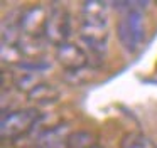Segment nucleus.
Wrapping results in <instances>:
<instances>
[{
    "label": "nucleus",
    "instance_id": "1",
    "mask_svg": "<svg viewBox=\"0 0 157 148\" xmlns=\"http://www.w3.org/2000/svg\"><path fill=\"white\" fill-rule=\"evenodd\" d=\"M79 37L90 47L91 52H103L108 39V25H106V5L105 2H85L81 12V25Z\"/></svg>",
    "mask_w": 157,
    "mask_h": 148
},
{
    "label": "nucleus",
    "instance_id": "2",
    "mask_svg": "<svg viewBox=\"0 0 157 148\" xmlns=\"http://www.w3.org/2000/svg\"><path fill=\"white\" fill-rule=\"evenodd\" d=\"M142 3L149 2H132V7L122 13L117 24V35L127 52H137L145 40V25H144Z\"/></svg>",
    "mask_w": 157,
    "mask_h": 148
},
{
    "label": "nucleus",
    "instance_id": "3",
    "mask_svg": "<svg viewBox=\"0 0 157 148\" xmlns=\"http://www.w3.org/2000/svg\"><path fill=\"white\" fill-rule=\"evenodd\" d=\"M39 111L34 108H27V109H17L12 111L9 114H4L2 118V124H0V135L2 138H19L24 136L25 133L34 128V124L39 120Z\"/></svg>",
    "mask_w": 157,
    "mask_h": 148
},
{
    "label": "nucleus",
    "instance_id": "4",
    "mask_svg": "<svg viewBox=\"0 0 157 148\" xmlns=\"http://www.w3.org/2000/svg\"><path fill=\"white\" fill-rule=\"evenodd\" d=\"M71 34V17L61 7H54L49 10L48 22H46L44 37L48 42L54 46H61Z\"/></svg>",
    "mask_w": 157,
    "mask_h": 148
},
{
    "label": "nucleus",
    "instance_id": "5",
    "mask_svg": "<svg viewBox=\"0 0 157 148\" xmlns=\"http://www.w3.org/2000/svg\"><path fill=\"white\" fill-rule=\"evenodd\" d=\"M56 61L68 72H78L88 66L90 59L83 47L71 42H64L56 47Z\"/></svg>",
    "mask_w": 157,
    "mask_h": 148
},
{
    "label": "nucleus",
    "instance_id": "6",
    "mask_svg": "<svg viewBox=\"0 0 157 148\" xmlns=\"http://www.w3.org/2000/svg\"><path fill=\"white\" fill-rule=\"evenodd\" d=\"M49 12H46V9L42 5H36L31 9L24 10L21 20V30L22 35L34 37V39H42L46 30V22H48Z\"/></svg>",
    "mask_w": 157,
    "mask_h": 148
},
{
    "label": "nucleus",
    "instance_id": "7",
    "mask_svg": "<svg viewBox=\"0 0 157 148\" xmlns=\"http://www.w3.org/2000/svg\"><path fill=\"white\" fill-rule=\"evenodd\" d=\"M69 126L68 124H56L42 131L36 140L34 148H68Z\"/></svg>",
    "mask_w": 157,
    "mask_h": 148
},
{
    "label": "nucleus",
    "instance_id": "8",
    "mask_svg": "<svg viewBox=\"0 0 157 148\" xmlns=\"http://www.w3.org/2000/svg\"><path fill=\"white\" fill-rule=\"evenodd\" d=\"M29 99L36 104L48 106V104H52L59 99V91L56 89L52 84L39 83L36 87H32V89L29 91Z\"/></svg>",
    "mask_w": 157,
    "mask_h": 148
},
{
    "label": "nucleus",
    "instance_id": "9",
    "mask_svg": "<svg viewBox=\"0 0 157 148\" xmlns=\"http://www.w3.org/2000/svg\"><path fill=\"white\" fill-rule=\"evenodd\" d=\"M95 138L90 131H76V133H69L68 136V148H90L95 146Z\"/></svg>",
    "mask_w": 157,
    "mask_h": 148
},
{
    "label": "nucleus",
    "instance_id": "10",
    "mask_svg": "<svg viewBox=\"0 0 157 148\" xmlns=\"http://www.w3.org/2000/svg\"><path fill=\"white\" fill-rule=\"evenodd\" d=\"M122 148H157V145L145 135L132 133L123 138Z\"/></svg>",
    "mask_w": 157,
    "mask_h": 148
},
{
    "label": "nucleus",
    "instance_id": "11",
    "mask_svg": "<svg viewBox=\"0 0 157 148\" xmlns=\"http://www.w3.org/2000/svg\"><path fill=\"white\" fill-rule=\"evenodd\" d=\"M90 148H100V146H98V145H95V146H90Z\"/></svg>",
    "mask_w": 157,
    "mask_h": 148
}]
</instances>
